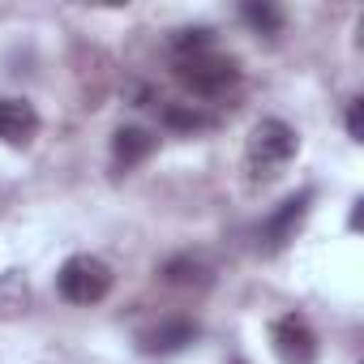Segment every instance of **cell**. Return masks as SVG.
<instances>
[{"label": "cell", "instance_id": "3", "mask_svg": "<svg viewBox=\"0 0 364 364\" xmlns=\"http://www.w3.org/2000/svg\"><path fill=\"white\" fill-rule=\"evenodd\" d=\"M56 287L69 304H99L107 291H112V266L90 257V253H77L60 266L56 274Z\"/></svg>", "mask_w": 364, "mask_h": 364}, {"label": "cell", "instance_id": "12", "mask_svg": "<svg viewBox=\"0 0 364 364\" xmlns=\"http://www.w3.org/2000/svg\"><path fill=\"white\" fill-rule=\"evenodd\" d=\"M210 43H215V31H210V26H185V31H176V35H171V48H176L180 56L210 52Z\"/></svg>", "mask_w": 364, "mask_h": 364}, {"label": "cell", "instance_id": "7", "mask_svg": "<svg viewBox=\"0 0 364 364\" xmlns=\"http://www.w3.org/2000/svg\"><path fill=\"white\" fill-rule=\"evenodd\" d=\"M198 321H189V317H171V321H163V326H154L150 334H141V351L146 355H171V351H185L189 343H198Z\"/></svg>", "mask_w": 364, "mask_h": 364}, {"label": "cell", "instance_id": "14", "mask_svg": "<svg viewBox=\"0 0 364 364\" xmlns=\"http://www.w3.org/2000/svg\"><path fill=\"white\" fill-rule=\"evenodd\" d=\"M347 137L364 141V99H351V107H347Z\"/></svg>", "mask_w": 364, "mask_h": 364}, {"label": "cell", "instance_id": "10", "mask_svg": "<svg viewBox=\"0 0 364 364\" xmlns=\"http://www.w3.org/2000/svg\"><path fill=\"white\" fill-rule=\"evenodd\" d=\"M31 309V283L18 270L0 274V317H22Z\"/></svg>", "mask_w": 364, "mask_h": 364}, {"label": "cell", "instance_id": "11", "mask_svg": "<svg viewBox=\"0 0 364 364\" xmlns=\"http://www.w3.org/2000/svg\"><path fill=\"white\" fill-rule=\"evenodd\" d=\"M240 18L257 31V35H266V39H274L279 31H283V14L274 9V5H266V0H262V5H257V0H249V5H240Z\"/></svg>", "mask_w": 364, "mask_h": 364}, {"label": "cell", "instance_id": "5", "mask_svg": "<svg viewBox=\"0 0 364 364\" xmlns=\"http://www.w3.org/2000/svg\"><path fill=\"white\" fill-rule=\"evenodd\" d=\"M309 202H313V189H300L296 198H287V202L266 219V228H262L266 249H283V245L291 240V232H296V228H300V219L309 215Z\"/></svg>", "mask_w": 364, "mask_h": 364}, {"label": "cell", "instance_id": "8", "mask_svg": "<svg viewBox=\"0 0 364 364\" xmlns=\"http://www.w3.org/2000/svg\"><path fill=\"white\" fill-rule=\"evenodd\" d=\"M154 146H159V137H154L150 129L129 124V129H116V137H112V159H116L120 171H129V167H137L141 159H150Z\"/></svg>", "mask_w": 364, "mask_h": 364}, {"label": "cell", "instance_id": "9", "mask_svg": "<svg viewBox=\"0 0 364 364\" xmlns=\"http://www.w3.org/2000/svg\"><path fill=\"white\" fill-rule=\"evenodd\" d=\"M163 279L176 283V287H206L210 283V266L202 257H193V253H180V257H171L163 266Z\"/></svg>", "mask_w": 364, "mask_h": 364}, {"label": "cell", "instance_id": "6", "mask_svg": "<svg viewBox=\"0 0 364 364\" xmlns=\"http://www.w3.org/2000/svg\"><path fill=\"white\" fill-rule=\"evenodd\" d=\"M39 133V112L26 99H0V141L31 146Z\"/></svg>", "mask_w": 364, "mask_h": 364}, {"label": "cell", "instance_id": "13", "mask_svg": "<svg viewBox=\"0 0 364 364\" xmlns=\"http://www.w3.org/2000/svg\"><path fill=\"white\" fill-rule=\"evenodd\" d=\"M163 124H167V129H185V133H193V129H206L210 120H206L202 112H193V107H176V103H167V107H163Z\"/></svg>", "mask_w": 364, "mask_h": 364}, {"label": "cell", "instance_id": "15", "mask_svg": "<svg viewBox=\"0 0 364 364\" xmlns=\"http://www.w3.org/2000/svg\"><path fill=\"white\" fill-rule=\"evenodd\" d=\"M232 364H249V360H232Z\"/></svg>", "mask_w": 364, "mask_h": 364}, {"label": "cell", "instance_id": "2", "mask_svg": "<svg viewBox=\"0 0 364 364\" xmlns=\"http://www.w3.org/2000/svg\"><path fill=\"white\" fill-rule=\"evenodd\" d=\"M176 77L185 90H193L202 99H215V95H223L240 82V65L232 56H219V52H198V56H180Z\"/></svg>", "mask_w": 364, "mask_h": 364}, {"label": "cell", "instance_id": "4", "mask_svg": "<svg viewBox=\"0 0 364 364\" xmlns=\"http://www.w3.org/2000/svg\"><path fill=\"white\" fill-rule=\"evenodd\" d=\"M270 343H274V355L283 364H317V334L296 313H287L270 326Z\"/></svg>", "mask_w": 364, "mask_h": 364}, {"label": "cell", "instance_id": "1", "mask_svg": "<svg viewBox=\"0 0 364 364\" xmlns=\"http://www.w3.org/2000/svg\"><path fill=\"white\" fill-rule=\"evenodd\" d=\"M296 154V129L287 120H257L253 133H249V146H245V167H249V180L253 185H266V180H274Z\"/></svg>", "mask_w": 364, "mask_h": 364}]
</instances>
